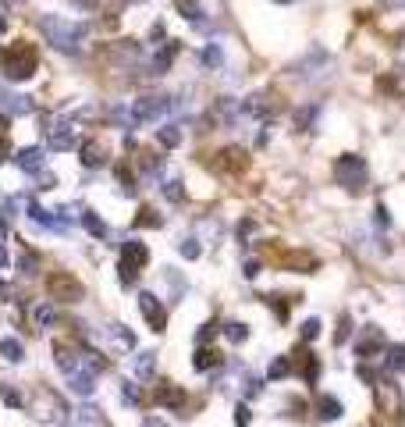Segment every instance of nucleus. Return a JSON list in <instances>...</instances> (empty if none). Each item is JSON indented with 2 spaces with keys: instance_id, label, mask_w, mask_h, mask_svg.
Wrapping results in <instances>:
<instances>
[{
  "instance_id": "obj_1",
  "label": "nucleus",
  "mask_w": 405,
  "mask_h": 427,
  "mask_svg": "<svg viewBox=\"0 0 405 427\" xmlns=\"http://www.w3.org/2000/svg\"><path fill=\"white\" fill-rule=\"evenodd\" d=\"M39 32L46 36V43H53L57 50H79V43L86 39V25L72 22L65 15H43L39 18Z\"/></svg>"
},
{
  "instance_id": "obj_2",
  "label": "nucleus",
  "mask_w": 405,
  "mask_h": 427,
  "mask_svg": "<svg viewBox=\"0 0 405 427\" xmlns=\"http://www.w3.org/2000/svg\"><path fill=\"white\" fill-rule=\"evenodd\" d=\"M36 68H39V50H36L32 43L18 39V43L8 50V58H4V75H8L11 82H25V79L36 75Z\"/></svg>"
},
{
  "instance_id": "obj_3",
  "label": "nucleus",
  "mask_w": 405,
  "mask_h": 427,
  "mask_svg": "<svg viewBox=\"0 0 405 427\" xmlns=\"http://www.w3.org/2000/svg\"><path fill=\"white\" fill-rule=\"evenodd\" d=\"M334 182L349 192H359L366 185V160L359 153H345L334 160Z\"/></svg>"
},
{
  "instance_id": "obj_4",
  "label": "nucleus",
  "mask_w": 405,
  "mask_h": 427,
  "mask_svg": "<svg viewBox=\"0 0 405 427\" xmlns=\"http://www.w3.org/2000/svg\"><path fill=\"white\" fill-rule=\"evenodd\" d=\"M171 96H139V100H132V111H128V118H132V125H153L157 118H164L167 111H171Z\"/></svg>"
},
{
  "instance_id": "obj_5",
  "label": "nucleus",
  "mask_w": 405,
  "mask_h": 427,
  "mask_svg": "<svg viewBox=\"0 0 405 427\" xmlns=\"http://www.w3.org/2000/svg\"><path fill=\"white\" fill-rule=\"evenodd\" d=\"M46 292H50V303H79V299L86 296L82 282L72 278L68 271H53V275L46 278Z\"/></svg>"
},
{
  "instance_id": "obj_6",
  "label": "nucleus",
  "mask_w": 405,
  "mask_h": 427,
  "mask_svg": "<svg viewBox=\"0 0 405 427\" xmlns=\"http://www.w3.org/2000/svg\"><path fill=\"white\" fill-rule=\"evenodd\" d=\"M46 121V146L50 150H72L75 146V121L72 118H43Z\"/></svg>"
},
{
  "instance_id": "obj_7",
  "label": "nucleus",
  "mask_w": 405,
  "mask_h": 427,
  "mask_svg": "<svg viewBox=\"0 0 405 427\" xmlns=\"http://www.w3.org/2000/svg\"><path fill=\"white\" fill-rule=\"evenodd\" d=\"M139 310H142V317H146L150 331H164V328H167V310H164V303H160L153 292H142V296H139Z\"/></svg>"
},
{
  "instance_id": "obj_8",
  "label": "nucleus",
  "mask_w": 405,
  "mask_h": 427,
  "mask_svg": "<svg viewBox=\"0 0 405 427\" xmlns=\"http://www.w3.org/2000/svg\"><path fill=\"white\" fill-rule=\"evenodd\" d=\"M387 346H384V331L380 328H373V324H366L363 331H359V339H356V356L359 360H373L377 353H384Z\"/></svg>"
},
{
  "instance_id": "obj_9",
  "label": "nucleus",
  "mask_w": 405,
  "mask_h": 427,
  "mask_svg": "<svg viewBox=\"0 0 405 427\" xmlns=\"http://www.w3.org/2000/svg\"><path fill=\"white\" fill-rule=\"evenodd\" d=\"M153 399H157V406H164V409H185V388L182 385H171V381H157V392H153Z\"/></svg>"
},
{
  "instance_id": "obj_10",
  "label": "nucleus",
  "mask_w": 405,
  "mask_h": 427,
  "mask_svg": "<svg viewBox=\"0 0 405 427\" xmlns=\"http://www.w3.org/2000/svg\"><path fill=\"white\" fill-rule=\"evenodd\" d=\"M150 263V249L139 242V239H128L125 246H121V267H128V271H142V267Z\"/></svg>"
},
{
  "instance_id": "obj_11",
  "label": "nucleus",
  "mask_w": 405,
  "mask_h": 427,
  "mask_svg": "<svg viewBox=\"0 0 405 427\" xmlns=\"http://www.w3.org/2000/svg\"><path fill=\"white\" fill-rule=\"evenodd\" d=\"M377 406L387 416H398L401 413V392H398L394 381H377Z\"/></svg>"
},
{
  "instance_id": "obj_12",
  "label": "nucleus",
  "mask_w": 405,
  "mask_h": 427,
  "mask_svg": "<svg viewBox=\"0 0 405 427\" xmlns=\"http://www.w3.org/2000/svg\"><path fill=\"white\" fill-rule=\"evenodd\" d=\"M53 360H57V367H61L65 374L82 370V353L75 346H68V342H53Z\"/></svg>"
},
{
  "instance_id": "obj_13",
  "label": "nucleus",
  "mask_w": 405,
  "mask_h": 427,
  "mask_svg": "<svg viewBox=\"0 0 405 427\" xmlns=\"http://www.w3.org/2000/svg\"><path fill=\"white\" fill-rule=\"evenodd\" d=\"M15 160H18V168L29 171V175H39V171H43V150H39V146H25V150H18Z\"/></svg>"
},
{
  "instance_id": "obj_14",
  "label": "nucleus",
  "mask_w": 405,
  "mask_h": 427,
  "mask_svg": "<svg viewBox=\"0 0 405 427\" xmlns=\"http://www.w3.org/2000/svg\"><path fill=\"white\" fill-rule=\"evenodd\" d=\"M217 168L220 171H242L246 168V150L242 146H227V150H220V160H217Z\"/></svg>"
},
{
  "instance_id": "obj_15",
  "label": "nucleus",
  "mask_w": 405,
  "mask_h": 427,
  "mask_svg": "<svg viewBox=\"0 0 405 427\" xmlns=\"http://www.w3.org/2000/svg\"><path fill=\"white\" fill-rule=\"evenodd\" d=\"M65 427H107V423H103L100 409H93V406H79V409H72V420H68Z\"/></svg>"
},
{
  "instance_id": "obj_16",
  "label": "nucleus",
  "mask_w": 405,
  "mask_h": 427,
  "mask_svg": "<svg viewBox=\"0 0 405 427\" xmlns=\"http://www.w3.org/2000/svg\"><path fill=\"white\" fill-rule=\"evenodd\" d=\"M68 388H72L75 395L89 399V395L96 392V378H93L89 370H75V374H68Z\"/></svg>"
},
{
  "instance_id": "obj_17",
  "label": "nucleus",
  "mask_w": 405,
  "mask_h": 427,
  "mask_svg": "<svg viewBox=\"0 0 405 427\" xmlns=\"http://www.w3.org/2000/svg\"><path fill=\"white\" fill-rule=\"evenodd\" d=\"M220 363H224V356H220L217 349H210V346H199L196 356H192V367H196V370H217Z\"/></svg>"
},
{
  "instance_id": "obj_18",
  "label": "nucleus",
  "mask_w": 405,
  "mask_h": 427,
  "mask_svg": "<svg viewBox=\"0 0 405 427\" xmlns=\"http://www.w3.org/2000/svg\"><path fill=\"white\" fill-rule=\"evenodd\" d=\"M0 107H4L8 114H29V111H32V100H29V96H15V93H4V89H0Z\"/></svg>"
},
{
  "instance_id": "obj_19",
  "label": "nucleus",
  "mask_w": 405,
  "mask_h": 427,
  "mask_svg": "<svg viewBox=\"0 0 405 427\" xmlns=\"http://www.w3.org/2000/svg\"><path fill=\"white\" fill-rule=\"evenodd\" d=\"M53 320H57V306H53L50 299H43V303L32 306V324H36V328H50Z\"/></svg>"
},
{
  "instance_id": "obj_20",
  "label": "nucleus",
  "mask_w": 405,
  "mask_h": 427,
  "mask_svg": "<svg viewBox=\"0 0 405 427\" xmlns=\"http://www.w3.org/2000/svg\"><path fill=\"white\" fill-rule=\"evenodd\" d=\"M345 409H341V402L334 399V395H320L317 399V416L324 420V423H331V420H338Z\"/></svg>"
},
{
  "instance_id": "obj_21",
  "label": "nucleus",
  "mask_w": 405,
  "mask_h": 427,
  "mask_svg": "<svg viewBox=\"0 0 405 427\" xmlns=\"http://www.w3.org/2000/svg\"><path fill=\"white\" fill-rule=\"evenodd\" d=\"M29 218H32L36 225H43V228H65V221L53 218V210H43L39 203H29Z\"/></svg>"
},
{
  "instance_id": "obj_22",
  "label": "nucleus",
  "mask_w": 405,
  "mask_h": 427,
  "mask_svg": "<svg viewBox=\"0 0 405 427\" xmlns=\"http://www.w3.org/2000/svg\"><path fill=\"white\" fill-rule=\"evenodd\" d=\"M103 160H107L103 146H100V143H93V139H86V143H82V164H86V168H100Z\"/></svg>"
},
{
  "instance_id": "obj_23",
  "label": "nucleus",
  "mask_w": 405,
  "mask_h": 427,
  "mask_svg": "<svg viewBox=\"0 0 405 427\" xmlns=\"http://www.w3.org/2000/svg\"><path fill=\"white\" fill-rule=\"evenodd\" d=\"M288 374H292V360H288V356H274L270 367H267V378L281 381V378H288Z\"/></svg>"
},
{
  "instance_id": "obj_24",
  "label": "nucleus",
  "mask_w": 405,
  "mask_h": 427,
  "mask_svg": "<svg viewBox=\"0 0 405 427\" xmlns=\"http://www.w3.org/2000/svg\"><path fill=\"white\" fill-rule=\"evenodd\" d=\"M82 225H86V232H89L93 239H107V225H103V218H100V214L86 210V214H82Z\"/></svg>"
},
{
  "instance_id": "obj_25",
  "label": "nucleus",
  "mask_w": 405,
  "mask_h": 427,
  "mask_svg": "<svg viewBox=\"0 0 405 427\" xmlns=\"http://www.w3.org/2000/svg\"><path fill=\"white\" fill-rule=\"evenodd\" d=\"M107 335H110L114 342H118L121 349H135V335H132L125 324H110V328H107Z\"/></svg>"
},
{
  "instance_id": "obj_26",
  "label": "nucleus",
  "mask_w": 405,
  "mask_h": 427,
  "mask_svg": "<svg viewBox=\"0 0 405 427\" xmlns=\"http://www.w3.org/2000/svg\"><path fill=\"white\" fill-rule=\"evenodd\" d=\"M0 356H4L8 363H22V360H25V349H22V342L4 339V342H0Z\"/></svg>"
},
{
  "instance_id": "obj_27",
  "label": "nucleus",
  "mask_w": 405,
  "mask_h": 427,
  "mask_svg": "<svg viewBox=\"0 0 405 427\" xmlns=\"http://www.w3.org/2000/svg\"><path fill=\"white\" fill-rule=\"evenodd\" d=\"M135 374L139 378H153L157 374V353H139L135 356Z\"/></svg>"
},
{
  "instance_id": "obj_28",
  "label": "nucleus",
  "mask_w": 405,
  "mask_h": 427,
  "mask_svg": "<svg viewBox=\"0 0 405 427\" xmlns=\"http://www.w3.org/2000/svg\"><path fill=\"white\" fill-rule=\"evenodd\" d=\"M175 4H178L182 18H189L192 25H203V8L196 4V0H175Z\"/></svg>"
},
{
  "instance_id": "obj_29",
  "label": "nucleus",
  "mask_w": 405,
  "mask_h": 427,
  "mask_svg": "<svg viewBox=\"0 0 405 427\" xmlns=\"http://www.w3.org/2000/svg\"><path fill=\"white\" fill-rule=\"evenodd\" d=\"M157 139H160V146H178L182 143V129L178 125H164V129H157Z\"/></svg>"
},
{
  "instance_id": "obj_30",
  "label": "nucleus",
  "mask_w": 405,
  "mask_h": 427,
  "mask_svg": "<svg viewBox=\"0 0 405 427\" xmlns=\"http://www.w3.org/2000/svg\"><path fill=\"white\" fill-rule=\"evenodd\" d=\"M175 53H178V43H167V46H164V50L157 53V58H153V72L160 75V72H164V68H167L171 61H175Z\"/></svg>"
},
{
  "instance_id": "obj_31",
  "label": "nucleus",
  "mask_w": 405,
  "mask_h": 427,
  "mask_svg": "<svg viewBox=\"0 0 405 427\" xmlns=\"http://www.w3.org/2000/svg\"><path fill=\"white\" fill-rule=\"evenodd\" d=\"M224 339L239 346V342H246V339H249V328L242 324V320H231V324H224Z\"/></svg>"
},
{
  "instance_id": "obj_32",
  "label": "nucleus",
  "mask_w": 405,
  "mask_h": 427,
  "mask_svg": "<svg viewBox=\"0 0 405 427\" xmlns=\"http://www.w3.org/2000/svg\"><path fill=\"white\" fill-rule=\"evenodd\" d=\"M384 360L391 370H405V346H387L384 349Z\"/></svg>"
},
{
  "instance_id": "obj_33",
  "label": "nucleus",
  "mask_w": 405,
  "mask_h": 427,
  "mask_svg": "<svg viewBox=\"0 0 405 427\" xmlns=\"http://www.w3.org/2000/svg\"><path fill=\"white\" fill-rule=\"evenodd\" d=\"M317 374H320V360H317L313 353H303V378H306L310 385H317Z\"/></svg>"
},
{
  "instance_id": "obj_34",
  "label": "nucleus",
  "mask_w": 405,
  "mask_h": 427,
  "mask_svg": "<svg viewBox=\"0 0 405 427\" xmlns=\"http://www.w3.org/2000/svg\"><path fill=\"white\" fill-rule=\"evenodd\" d=\"M220 61H224L220 46H217V43H210V46L203 50V65H206V68H220Z\"/></svg>"
},
{
  "instance_id": "obj_35",
  "label": "nucleus",
  "mask_w": 405,
  "mask_h": 427,
  "mask_svg": "<svg viewBox=\"0 0 405 427\" xmlns=\"http://www.w3.org/2000/svg\"><path fill=\"white\" fill-rule=\"evenodd\" d=\"M135 228H160V214H153L150 206L139 210V218H135Z\"/></svg>"
},
{
  "instance_id": "obj_36",
  "label": "nucleus",
  "mask_w": 405,
  "mask_h": 427,
  "mask_svg": "<svg viewBox=\"0 0 405 427\" xmlns=\"http://www.w3.org/2000/svg\"><path fill=\"white\" fill-rule=\"evenodd\" d=\"M121 399H125L128 406H139V402H142V392H139V385L125 381V385H121Z\"/></svg>"
},
{
  "instance_id": "obj_37",
  "label": "nucleus",
  "mask_w": 405,
  "mask_h": 427,
  "mask_svg": "<svg viewBox=\"0 0 405 427\" xmlns=\"http://www.w3.org/2000/svg\"><path fill=\"white\" fill-rule=\"evenodd\" d=\"M164 196H167L171 203H182V199H185V189H182V182H164Z\"/></svg>"
},
{
  "instance_id": "obj_38",
  "label": "nucleus",
  "mask_w": 405,
  "mask_h": 427,
  "mask_svg": "<svg viewBox=\"0 0 405 427\" xmlns=\"http://www.w3.org/2000/svg\"><path fill=\"white\" fill-rule=\"evenodd\" d=\"M178 253H182L185 260H196V256H199V242H196V239H182V242H178Z\"/></svg>"
},
{
  "instance_id": "obj_39",
  "label": "nucleus",
  "mask_w": 405,
  "mask_h": 427,
  "mask_svg": "<svg viewBox=\"0 0 405 427\" xmlns=\"http://www.w3.org/2000/svg\"><path fill=\"white\" fill-rule=\"evenodd\" d=\"M22 275H39V260H36V253H25V256H22Z\"/></svg>"
},
{
  "instance_id": "obj_40",
  "label": "nucleus",
  "mask_w": 405,
  "mask_h": 427,
  "mask_svg": "<svg viewBox=\"0 0 405 427\" xmlns=\"http://www.w3.org/2000/svg\"><path fill=\"white\" fill-rule=\"evenodd\" d=\"M213 335H217V324H203V328L196 331V346H210Z\"/></svg>"
},
{
  "instance_id": "obj_41",
  "label": "nucleus",
  "mask_w": 405,
  "mask_h": 427,
  "mask_svg": "<svg viewBox=\"0 0 405 427\" xmlns=\"http://www.w3.org/2000/svg\"><path fill=\"white\" fill-rule=\"evenodd\" d=\"M317 335H320V320H317V317H310L306 324H303V339H306V342H313Z\"/></svg>"
},
{
  "instance_id": "obj_42",
  "label": "nucleus",
  "mask_w": 405,
  "mask_h": 427,
  "mask_svg": "<svg viewBox=\"0 0 405 427\" xmlns=\"http://www.w3.org/2000/svg\"><path fill=\"white\" fill-rule=\"evenodd\" d=\"M249 420H253L249 406H242V402H239V406H235V423H239V427H249Z\"/></svg>"
},
{
  "instance_id": "obj_43",
  "label": "nucleus",
  "mask_w": 405,
  "mask_h": 427,
  "mask_svg": "<svg viewBox=\"0 0 405 427\" xmlns=\"http://www.w3.org/2000/svg\"><path fill=\"white\" fill-rule=\"evenodd\" d=\"M313 118H317V107H306L303 114H296V125H299V129H306V125H310Z\"/></svg>"
},
{
  "instance_id": "obj_44",
  "label": "nucleus",
  "mask_w": 405,
  "mask_h": 427,
  "mask_svg": "<svg viewBox=\"0 0 405 427\" xmlns=\"http://www.w3.org/2000/svg\"><path fill=\"white\" fill-rule=\"evenodd\" d=\"M0 395H4V402H8V406H22V395H18L15 388H8V385L0 388Z\"/></svg>"
},
{
  "instance_id": "obj_45",
  "label": "nucleus",
  "mask_w": 405,
  "mask_h": 427,
  "mask_svg": "<svg viewBox=\"0 0 405 427\" xmlns=\"http://www.w3.org/2000/svg\"><path fill=\"white\" fill-rule=\"evenodd\" d=\"M260 271H263V267H260V260H246V267H242V275H246L249 282H253V278H256Z\"/></svg>"
},
{
  "instance_id": "obj_46",
  "label": "nucleus",
  "mask_w": 405,
  "mask_h": 427,
  "mask_svg": "<svg viewBox=\"0 0 405 427\" xmlns=\"http://www.w3.org/2000/svg\"><path fill=\"white\" fill-rule=\"evenodd\" d=\"M334 339H338V346H341V342H349V317H341V328H338Z\"/></svg>"
},
{
  "instance_id": "obj_47",
  "label": "nucleus",
  "mask_w": 405,
  "mask_h": 427,
  "mask_svg": "<svg viewBox=\"0 0 405 427\" xmlns=\"http://www.w3.org/2000/svg\"><path fill=\"white\" fill-rule=\"evenodd\" d=\"M377 225H380V228H387V225H391V218H387V206H384V203L377 206Z\"/></svg>"
},
{
  "instance_id": "obj_48",
  "label": "nucleus",
  "mask_w": 405,
  "mask_h": 427,
  "mask_svg": "<svg viewBox=\"0 0 405 427\" xmlns=\"http://www.w3.org/2000/svg\"><path fill=\"white\" fill-rule=\"evenodd\" d=\"M253 228H256V225H253V221H242V225H239V239H242V242H246V239H249V235H253Z\"/></svg>"
},
{
  "instance_id": "obj_49",
  "label": "nucleus",
  "mask_w": 405,
  "mask_h": 427,
  "mask_svg": "<svg viewBox=\"0 0 405 427\" xmlns=\"http://www.w3.org/2000/svg\"><path fill=\"white\" fill-rule=\"evenodd\" d=\"M246 395H260V378H246Z\"/></svg>"
},
{
  "instance_id": "obj_50",
  "label": "nucleus",
  "mask_w": 405,
  "mask_h": 427,
  "mask_svg": "<svg viewBox=\"0 0 405 427\" xmlns=\"http://www.w3.org/2000/svg\"><path fill=\"white\" fill-rule=\"evenodd\" d=\"M8 263H11V256H8V249H4V246H0V271H4Z\"/></svg>"
},
{
  "instance_id": "obj_51",
  "label": "nucleus",
  "mask_w": 405,
  "mask_h": 427,
  "mask_svg": "<svg viewBox=\"0 0 405 427\" xmlns=\"http://www.w3.org/2000/svg\"><path fill=\"white\" fill-rule=\"evenodd\" d=\"M142 427H167L164 420H157V416H150V420H142Z\"/></svg>"
},
{
  "instance_id": "obj_52",
  "label": "nucleus",
  "mask_w": 405,
  "mask_h": 427,
  "mask_svg": "<svg viewBox=\"0 0 405 427\" xmlns=\"http://www.w3.org/2000/svg\"><path fill=\"white\" fill-rule=\"evenodd\" d=\"M4 157H8V139L0 136V160H4Z\"/></svg>"
},
{
  "instance_id": "obj_53",
  "label": "nucleus",
  "mask_w": 405,
  "mask_h": 427,
  "mask_svg": "<svg viewBox=\"0 0 405 427\" xmlns=\"http://www.w3.org/2000/svg\"><path fill=\"white\" fill-rule=\"evenodd\" d=\"M274 4H288V0H274Z\"/></svg>"
}]
</instances>
